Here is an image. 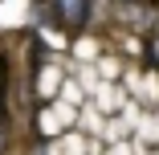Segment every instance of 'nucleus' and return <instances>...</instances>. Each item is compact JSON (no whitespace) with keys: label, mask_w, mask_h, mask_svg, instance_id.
<instances>
[{"label":"nucleus","mask_w":159,"mask_h":155,"mask_svg":"<svg viewBox=\"0 0 159 155\" xmlns=\"http://www.w3.org/2000/svg\"><path fill=\"white\" fill-rule=\"evenodd\" d=\"M53 16L66 29H82L90 21V0H53Z\"/></svg>","instance_id":"f257e3e1"}]
</instances>
